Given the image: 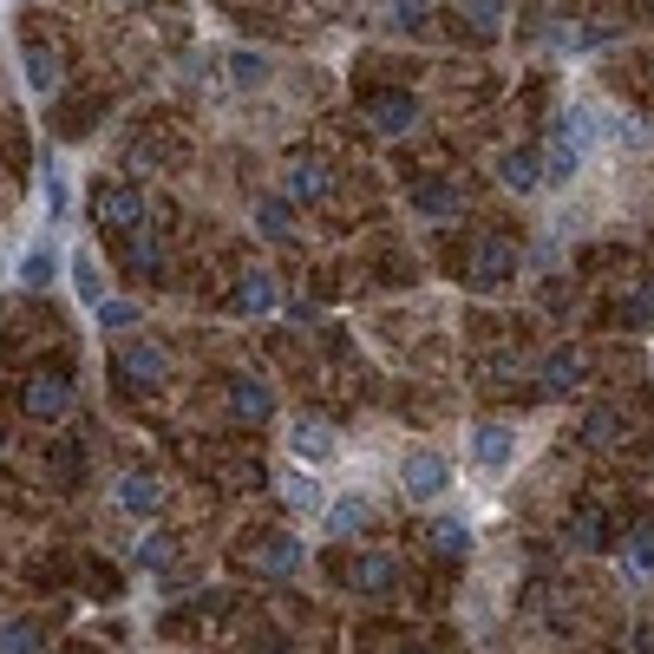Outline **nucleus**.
I'll list each match as a JSON object with an SVG mask.
<instances>
[{
  "instance_id": "nucleus-1",
  "label": "nucleus",
  "mask_w": 654,
  "mask_h": 654,
  "mask_svg": "<svg viewBox=\"0 0 654 654\" xmlns=\"http://www.w3.org/2000/svg\"><path fill=\"white\" fill-rule=\"evenodd\" d=\"M20 413L27 419H46V426H60L66 413H73V373H33L27 386H20Z\"/></svg>"
},
{
  "instance_id": "nucleus-2",
  "label": "nucleus",
  "mask_w": 654,
  "mask_h": 654,
  "mask_svg": "<svg viewBox=\"0 0 654 654\" xmlns=\"http://www.w3.org/2000/svg\"><path fill=\"white\" fill-rule=\"evenodd\" d=\"M399 485H406V498H419V505L445 498V485H451V465H445V451H433V445H413V451L399 458Z\"/></svg>"
},
{
  "instance_id": "nucleus-3",
  "label": "nucleus",
  "mask_w": 654,
  "mask_h": 654,
  "mask_svg": "<svg viewBox=\"0 0 654 654\" xmlns=\"http://www.w3.org/2000/svg\"><path fill=\"white\" fill-rule=\"evenodd\" d=\"M98 222L118 229V236L145 229V197H138V184H98Z\"/></svg>"
},
{
  "instance_id": "nucleus-4",
  "label": "nucleus",
  "mask_w": 654,
  "mask_h": 654,
  "mask_svg": "<svg viewBox=\"0 0 654 654\" xmlns=\"http://www.w3.org/2000/svg\"><path fill=\"white\" fill-rule=\"evenodd\" d=\"M118 380L125 386H164L170 380V354L157 341H132V347H118Z\"/></svg>"
},
{
  "instance_id": "nucleus-5",
  "label": "nucleus",
  "mask_w": 654,
  "mask_h": 654,
  "mask_svg": "<svg viewBox=\"0 0 654 654\" xmlns=\"http://www.w3.org/2000/svg\"><path fill=\"white\" fill-rule=\"evenodd\" d=\"M249 570H256V577H294V570H301V537H289V530L262 537V543L249 550Z\"/></svg>"
},
{
  "instance_id": "nucleus-6",
  "label": "nucleus",
  "mask_w": 654,
  "mask_h": 654,
  "mask_svg": "<svg viewBox=\"0 0 654 654\" xmlns=\"http://www.w3.org/2000/svg\"><path fill=\"white\" fill-rule=\"evenodd\" d=\"M510 458H517V433H510L505 419H485V426L471 433V465H478V471H505Z\"/></svg>"
},
{
  "instance_id": "nucleus-7",
  "label": "nucleus",
  "mask_w": 654,
  "mask_h": 654,
  "mask_svg": "<svg viewBox=\"0 0 654 654\" xmlns=\"http://www.w3.org/2000/svg\"><path fill=\"white\" fill-rule=\"evenodd\" d=\"M282 197H289V204H321V197H328V164H321V157H289Z\"/></svg>"
},
{
  "instance_id": "nucleus-8",
  "label": "nucleus",
  "mask_w": 654,
  "mask_h": 654,
  "mask_svg": "<svg viewBox=\"0 0 654 654\" xmlns=\"http://www.w3.org/2000/svg\"><path fill=\"white\" fill-rule=\"evenodd\" d=\"M366 118H373L380 132H393V138H399V132H413V125H419V105H413V92H373V98H366Z\"/></svg>"
},
{
  "instance_id": "nucleus-9",
  "label": "nucleus",
  "mask_w": 654,
  "mask_h": 654,
  "mask_svg": "<svg viewBox=\"0 0 654 654\" xmlns=\"http://www.w3.org/2000/svg\"><path fill=\"white\" fill-rule=\"evenodd\" d=\"M229 413H236L242 426H262V419H276V393L242 373V380H229Z\"/></svg>"
},
{
  "instance_id": "nucleus-10",
  "label": "nucleus",
  "mask_w": 654,
  "mask_h": 654,
  "mask_svg": "<svg viewBox=\"0 0 654 654\" xmlns=\"http://www.w3.org/2000/svg\"><path fill=\"white\" fill-rule=\"evenodd\" d=\"M347 582L361 589V595H386L393 582H399V557H386V550H366L347 563Z\"/></svg>"
},
{
  "instance_id": "nucleus-11",
  "label": "nucleus",
  "mask_w": 654,
  "mask_h": 654,
  "mask_svg": "<svg viewBox=\"0 0 654 654\" xmlns=\"http://www.w3.org/2000/svg\"><path fill=\"white\" fill-rule=\"evenodd\" d=\"M537 386H543V393H577V386H582V354H577V347L543 354V366H537Z\"/></svg>"
},
{
  "instance_id": "nucleus-12",
  "label": "nucleus",
  "mask_w": 654,
  "mask_h": 654,
  "mask_svg": "<svg viewBox=\"0 0 654 654\" xmlns=\"http://www.w3.org/2000/svg\"><path fill=\"white\" fill-rule=\"evenodd\" d=\"M20 289H53L60 282V249L53 242H27V256H20Z\"/></svg>"
},
{
  "instance_id": "nucleus-13",
  "label": "nucleus",
  "mask_w": 654,
  "mask_h": 654,
  "mask_svg": "<svg viewBox=\"0 0 654 654\" xmlns=\"http://www.w3.org/2000/svg\"><path fill=\"white\" fill-rule=\"evenodd\" d=\"M289 451L294 458H334L341 438H334V426H321V419H294L289 426Z\"/></svg>"
},
{
  "instance_id": "nucleus-14",
  "label": "nucleus",
  "mask_w": 654,
  "mask_h": 654,
  "mask_svg": "<svg viewBox=\"0 0 654 654\" xmlns=\"http://www.w3.org/2000/svg\"><path fill=\"white\" fill-rule=\"evenodd\" d=\"M229 308H236L242 321H256V314H269V308H276V282H269L262 269H249V276L236 282V294H229Z\"/></svg>"
},
{
  "instance_id": "nucleus-15",
  "label": "nucleus",
  "mask_w": 654,
  "mask_h": 654,
  "mask_svg": "<svg viewBox=\"0 0 654 654\" xmlns=\"http://www.w3.org/2000/svg\"><path fill=\"white\" fill-rule=\"evenodd\" d=\"M577 164H582V145L557 125V132H550V150H543V177H550V190H557V184H570V177H577Z\"/></svg>"
},
{
  "instance_id": "nucleus-16",
  "label": "nucleus",
  "mask_w": 654,
  "mask_h": 654,
  "mask_svg": "<svg viewBox=\"0 0 654 654\" xmlns=\"http://www.w3.org/2000/svg\"><path fill=\"white\" fill-rule=\"evenodd\" d=\"M498 177H505V190H537L543 184V150H505Z\"/></svg>"
},
{
  "instance_id": "nucleus-17",
  "label": "nucleus",
  "mask_w": 654,
  "mask_h": 654,
  "mask_svg": "<svg viewBox=\"0 0 654 654\" xmlns=\"http://www.w3.org/2000/svg\"><path fill=\"white\" fill-rule=\"evenodd\" d=\"M118 505L132 510V517H150V510L164 505V491H157L150 471H125V478H118Z\"/></svg>"
},
{
  "instance_id": "nucleus-18",
  "label": "nucleus",
  "mask_w": 654,
  "mask_h": 654,
  "mask_svg": "<svg viewBox=\"0 0 654 654\" xmlns=\"http://www.w3.org/2000/svg\"><path fill=\"white\" fill-rule=\"evenodd\" d=\"M413 210L451 222L458 210H465V190H458V184H419V190H413Z\"/></svg>"
},
{
  "instance_id": "nucleus-19",
  "label": "nucleus",
  "mask_w": 654,
  "mask_h": 654,
  "mask_svg": "<svg viewBox=\"0 0 654 654\" xmlns=\"http://www.w3.org/2000/svg\"><path fill=\"white\" fill-rule=\"evenodd\" d=\"M366 523H373V505H366V498H334V505H328V530H334V537H361Z\"/></svg>"
},
{
  "instance_id": "nucleus-20",
  "label": "nucleus",
  "mask_w": 654,
  "mask_h": 654,
  "mask_svg": "<svg viewBox=\"0 0 654 654\" xmlns=\"http://www.w3.org/2000/svg\"><path fill=\"white\" fill-rule=\"evenodd\" d=\"M20 66H27V85H33L40 98H46V92H60V60H53V46H27V60H20Z\"/></svg>"
},
{
  "instance_id": "nucleus-21",
  "label": "nucleus",
  "mask_w": 654,
  "mask_h": 654,
  "mask_svg": "<svg viewBox=\"0 0 654 654\" xmlns=\"http://www.w3.org/2000/svg\"><path fill=\"white\" fill-rule=\"evenodd\" d=\"M510 262H517V249H510V242H485V249H478V269H471V282H478V289L505 282V276H510Z\"/></svg>"
},
{
  "instance_id": "nucleus-22",
  "label": "nucleus",
  "mask_w": 654,
  "mask_h": 654,
  "mask_svg": "<svg viewBox=\"0 0 654 654\" xmlns=\"http://www.w3.org/2000/svg\"><path fill=\"white\" fill-rule=\"evenodd\" d=\"M125 262H132L138 276H157V269H164V242H157L150 229H132V236H125Z\"/></svg>"
},
{
  "instance_id": "nucleus-23",
  "label": "nucleus",
  "mask_w": 654,
  "mask_h": 654,
  "mask_svg": "<svg viewBox=\"0 0 654 654\" xmlns=\"http://www.w3.org/2000/svg\"><path fill=\"white\" fill-rule=\"evenodd\" d=\"M426 537H433V550H438V557H471V530H465L458 517H438Z\"/></svg>"
},
{
  "instance_id": "nucleus-24",
  "label": "nucleus",
  "mask_w": 654,
  "mask_h": 654,
  "mask_svg": "<svg viewBox=\"0 0 654 654\" xmlns=\"http://www.w3.org/2000/svg\"><path fill=\"white\" fill-rule=\"evenodd\" d=\"M582 438H589V445H622V438H629V419L602 406V413H589V419H582Z\"/></svg>"
},
{
  "instance_id": "nucleus-25",
  "label": "nucleus",
  "mask_w": 654,
  "mask_h": 654,
  "mask_svg": "<svg viewBox=\"0 0 654 654\" xmlns=\"http://www.w3.org/2000/svg\"><path fill=\"white\" fill-rule=\"evenodd\" d=\"M40 648H46L40 622H7V629H0V654H40Z\"/></svg>"
},
{
  "instance_id": "nucleus-26",
  "label": "nucleus",
  "mask_w": 654,
  "mask_h": 654,
  "mask_svg": "<svg viewBox=\"0 0 654 654\" xmlns=\"http://www.w3.org/2000/svg\"><path fill=\"white\" fill-rule=\"evenodd\" d=\"M282 498H289V510H321V485L308 471H289L282 478Z\"/></svg>"
},
{
  "instance_id": "nucleus-27",
  "label": "nucleus",
  "mask_w": 654,
  "mask_h": 654,
  "mask_svg": "<svg viewBox=\"0 0 654 654\" xmlns=\"http://www.w3.org/2000/svg\"><path fill=\"white\" fill-rule=\"evenodd\" d=\"M98 328H105V334L138 328V301H112V294H105V301H98Z\"/></svg>"
},
{
  "instance_id": "nucleus-28",
  "label": "nucleus",
  "mask_w": 654,
  "mask_h": 654,
  "mask_svg": "<svg viewBox=\"0 0 654 654\" xmlns=\"http://www.w3.org/2000/svg\"><path fill=\"white\" fill-rule=\"evenodd\" d=\"M256 229L282 242V236L294 229V222H289V204H282V197H262V204H256Z\"/></svg>"
},
{
  "instance_id": "nucleus-29",
  "label": "nucleus",
  "mask_w": 654,
  "mask_h": 654,
  "mask_svg": "<svg viewBox=\"0 0 654 654\" xmlns=\"http://www.w3.org/2000/svg\"><path fill=\"white\" fill-rule=\"evenodd\" d=\"M465 20H471L478 33H498V27H505V0H465Z\"/></svg>"
},
{
  "instance_id": "nucleus-30",
  "label": "nucleus",
  "mask_w": 654,
  "mask_h": 654,
  "mask_svg": "<svg viewBox=\"0 0 654 654\" xmlns=\"http://www.w3.org/2000/svg\"><path fill=\"white\" fill-rule=\"evenodd\" d=\"M629 570H635V577H648L654 570V523H642V530L629 537Z\"/></svg>"
},
{
  "instance_id": "nucleus-31",
  "label": "nucleus",
  "mask_w": 654,
  "mask_h": 654,
  "mask_svg": "<svg viewBox=\"0 0 654 654\" xmlns=\"http://www.w3.org/2000/svg\"><path fill=\"white\" fill-rule=\"evenodd\" d=\"M170 550H177V543H170V530H157V537H145V543H138V570H157V563H164Z\"/></svg>"
},
{
  "instance_id": "nucleus-32",
  "label": "nucleus",
  "mask_w": 654,
  "mask_h": 654,
  "mask_svg": "<svg viewBox=\"0 0 654 654\" xmlns=\"http://www.w3.org/2000/svg\"><path fill=\"white\" fill-rule=\"evenodd\" d=\"M73 282H79V294H85V301H92V308H98V301H105V282H98V269H92V262H85V256H79V262H73Z\"/></svg>"
},
{
  "instance_id": "nucleus-33",
  "label": "nucleus",
  "mask_w": 654,
  "mask_h": 654,
  "mask_svg": "<svg viewBox=\"0 0 654 654\" xmlns=\"http://www.w3.org/2000/svg\"><path fill=\"white\" fill-rule=\"evenodd\" d=\"M229 79H242V85H262V79H269V66H262L256 53H242V60H229Z\"/></svg>"
},
{
  "instance_id": "nucleus-34",
  "label": "nucleus",
  "mask_w": 654,
  "mask_h": 654,
  "mask_svg": "<svg viewBox=\"0 0 654 654\" xmlns=\"http://www.w3.org/2000/svg\"><path fill=\"white\" fill-rule=\"evenodd\" d=\"M46 204H53L46 217H66V177H60L53 164H46Z\"/></svg>"
},
{
  "instance_id": "nucleus-35",
  "label": "nucleus",
  "mask_w": 654,
  "mask_h": 654,
  "mask_svg": "<svg viewBox=\"0 0 654 654\" xmlns=\"http://www.w3.org/2000/svg\"><path fill=\"white\" fill-rule=\"evenodd\" d=\"M629 321H635V328H654V289L629 294Z\"/></svg>"
},
{
  "instance_id": "nucleus-36",
  "label": "nucleus",
  "mask_w": 654,
  "mask_h": 654,
  "mask_svg": "<svg viewBox=\"0 0 654 654\" xmlns=\"http://www.w3.org/2000/svg\"><path fill=\"white\" fill-rule=\"evenodd\" d=\"M256 654H289V648H276V642H269V648H256Z\"/></svg>"
},
{
  "instance_id": "nucleus-37",
  "label": "nucleus",
  "mask_w": 654,
  "mask_h": 654,
  "mask_svg": "<svg viewBox=\"0 0 654 654\" xmlns=\"http://www.w3.org/2000/svg\"><path fill=\"white\" fill-rule=\"evenodd\" d=\"M413 654H419V648H413Z\"/></svg>"
}]
</instances>
